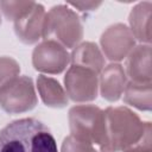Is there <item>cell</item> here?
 <instances>
[{"label":"cell","mask_w":152,"mask_h":152,"mask_svg":"<svg viewBox=\"0 0 152 152\" xmlns=\"http://www.w3.org/2000/svg\"><path fill=\"white\" fill-rule=\"evenodd\" d=\"M104 142L101 152H151V125L141 122L126 107L104 112Z\"/></svg>","instance_id":"6da1fadb"},{"label":"cell","mask_w":152,"mask_h":152,"mask_svg":"<svg viewBox=\"0 0 152 152\" xmlns=\"http://www.w3.org/2000/svg\"><path fill=\"white\" fill-rule=\"evenodd\" d=\"M0 152H58L51 129L40 120H14L0 131Z\"/></svg>","instance_id":"7a4b0ae2"},{"label":"cell","mask_w":152,"mask_h":152,"mask_svg":"<svg viewBox=\"0 0 152 152\" xmlns=\"http://www.w3.org/2000/svg\"><path fill=\"white\" fill-rule=\"evenodd\" d=\"M83 36L78 15L68 6L58 5L45 15L43 38L55 40L64 48H74Z\"/></svg>","instance_id":"3957f363"},{"label":"cell","mask_w":152,"mask_h":152,"mask_svg":"<svg viewBox=\"0 0 152 152\" xmlns=\"http://www.w3.org/2000/svg\"><path fill=\"white\" fill-rule=\"evenodd\" d=\"M71 135L91 145L102 147L104 142V113L96 106H75L69 112Z\"/></svg>","instance_id":"277c9868"},{"label":"cell","mask_w":152,"mask_h":152,"mask_svg":"<svg viewBox=\"0 0 152 152\" xmlns=\"http://www.w3.org/2000/svg\"><path fill=\"white\" fill-rule=\"evenodd\" d=\"M36 104L37 96L33 81L27 76L15 77L0 88V106L10 114L31 110Z\"/></svg>","instance_id":"5b68a950"},{"label":"cell","mask_w":152,"mask_h":152,"mask_svg":"<svg viewBox=\"0 0 152 152\" xmlns=\"http://www.w3.org/2000/svg\"><path fill=\"white\" fill-rule=\"evenodd\" d=\"M66 96L75 102L93 101L97 96V72L91 69L71 65L64 77Z\"/></svg>","instance_id":"8992f818"},{"label":"cell","mask_w":152,"mask_h":152,"mask_svg":"<svg viewBox=\"0 0 152 152\" xmlns=\"http://www.w3.org/2000/svg\"><path fill=\"white\" fill-rule=\"evenodd\" d=\"M70 61L66 49L59 43L45 39L38 44L32 53V63L36 70L46 74L62 72Z\"/></svg>","instance_id":"52a82bcc"},{"label":"cell","mask_w":152,"mask_h":152,"mask_svg":"<svg viewBox=\"0 0 152 152\" xmlns=\"http://www.w3.org/2000/svg\"><path fill=\"white\" fill-rule=\"evenodd\" d=\"M101 45L107 58L110 61H121L134 46V37L127 26L115 24L103 32Z\"/></svg>","instance_id":"ba28073f"},{"label":"cell","mask_w":152,"mask_h":152,"mask_svg":"<svg viewBox=\"0 0 152 152\" xmlns=\"http://www.w3.org/2000/svg\"><path fill=\"white\" fill-rule=\"evenodd\" d=\"M45 10L43 5L36 4L24 15L14 21V31L17 37L25 44H33L43 37Z\"/></svg>","instance_id":"9c48e42d"},{"label":"cell","mask_w":152,"mask_h":152,"mask_svg":"<svg viewBox=\"0 0 152 152\" xmlns=\"http://www.w3.org/2000/svg\"><path fill=\"white\" fill-rule=\"evenodd\" d=\"M126 76L131 77V82L140 84L151 83L150 45L133 48L126 61Z\"/></svg>","instance_id":"30bf717a"},{"label":"cell","mask_w":152,"mask_h":152,"mask_svg":"<svg viewBox=\"0 0 152 152\" xmlns=\"http://www.w3.org/2000/svg\"><path fill=\"white\" fill-rule=\"evenodd\" d=\"M126 88V72L120 64H109L100 77L102 97L109 102L118 101Z\"/></svg>","instance_id":"8fae6325"},{"label":"cell","mask_w":152,"mask_h":152,"mask_svg":"<svg viewBox=\"0 0 152 152\" xmlns=\"http://www.w3.org/2000/svg\"><path fill=\"white\" fill-rule=\"evenodd\" d=\"M70 61L72 65H78L100 72L104 65V58L96 44L87 42L76 46L71 53Z\"/></svg>","instance_id":"7c38bea8"},{"label":"cell","mask_w":152,"mask_h":152,"mask_svg":"<svg viewBox=\"0 0 152 152\" xmlns=\"http://www.w3.org/2000/svg\"><path fill=\"white\" fill-rule=\"evenodd\" d=\"M37 86L38 93L46 106L62 108L68 104L66 93L63 90L59 82L55 78L48 77L45 75H39L37 78Z\"/></svg>","instance_id":"4fadbf2b"},{"label":"cell","mask_w":152,"mask_h":152,"mask_svg":"<svg viewBox=\"0 0 152 152\" xmlns=\"http://www.w3.org/2000/svg\"><path fill=\"white\" fill-rule=\"evenodd\" d=\"M150 6L151 2H141L129 14L132 34L140 42H150Z\"/></svg>","instance_id":"5bb4252c"},{"label":"cell","mask_w":152,"mask_h":152,"mask_svg":"<svg viewBox=\"0 0 152 152\" xmlns=\"http://www.w3.org/2000/svg\"><path fill=\"white\" fill-rule=\"evenodd\" d=\"M124 101L141 110L151 109V83L140 84L129 82L124 90Z\"/></svg>","instance_id":"9a60e30c"},{"label":"cell","mask_w":152,"mask_h":152,"mask_svg":"<svg viewBox=\"0 0 152 152\" xmlns=\"http://www.w3.org/2000/svg\"><path fill=\"white\" fill-rule=\"evenodd\" d=\"M34 5V2H24V1H7L0 2V11L4 13V15L7 18V20L15 21L21 15H24L27 11L31 10V7Z\"/></svg>","instance_id":"2e32d148"},{"label":"cell","mask_w":152,"mask_h":152,"mask_svg":"<svg viewBox=\"0 0 152 152\" xmlns=\"http://www.w3.org/2000/svg\"><path fill=\"white\" fill-rule=\"evenodd\" d=\"M19 65L10 57H0V88L18 77Z\"/></svg>","instance_id":"e0dca14e"},{"label":"cell","mask_w":152,"mask_h":152,"mask_svg":"<svg viewBox=\"0 0 152 152\" xmlns=\"http://www.w3.org/2000/svg\"><path fill=\"white\" fill-rule=\"evenodd\" d=\"M62 152H97L91 144L69 135L62 144Z\"/></svg>","instance_id":"ac0fdd59"},{"label":"cell","mask_w":152,"mask_h":152,"mask_svg":"<svg viewBox=\"0 0 152 152\" xmlns=\"http://www.w3.org/2000/svg\"><path fill=\"white\" fill-rule=\"evenodd\" d=\"M69 5L80 8L81 11H91L101 5V2H70Z\"/></svg>","instance_id":"d6986e66"},{"label":"cell","mask_w":152,"mask_h":152,"mask_svg":"<svg viewBox=\"0 0 152 152\" xmlns=\"http://www.w3.org/2000/svg\"><path fill=\"white\" fill-rule=\"evenodd\" d=\"M0 24H1V18H0Z\"/></svg>","instance_id":"ffe728a7"}]
</instances>
